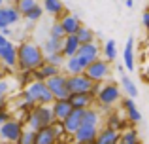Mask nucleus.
Wrapping results in <instances>:
<instances>
[{"label": "nucleus", "instance_id": "19", "mask_svg": "<svg viewBox=\"0 0 149 144\" xmlns=\"http://www.w3.org/2000/svg\"><path fill=\"white\" fill-rule=\"evenodd\" d=\"M57 74H61V67H55V65L44 63L40 68H36V70L32 72V76H34V80L45 81L47 78H51V76H57Z\"/></svg>", "mask_w": 149, "mask_h": 144}, {"label": "nucleus", "instance_id": "21", "mask_svg": "<svg viewBox=\"0 0 149 144\" xmlns=\"http://www.w3.org/2000/svg\"><path fill=\"white\" fill-rule=\"evenodd\" d=\"M61 138L55 135L53 127H45V129H40L36 131V144H57Z\"/></svg>", "mask_w": 149, "mask_h": 144}, {"label": "nucleus", "instance_id": "28", "mask_svg": "<svg viewBox=\"0 0 149 144\" xmlns=\"http://www.w3.org/2000/svg\"><path fill=\"white\" fill-rule=\"evenodd\" d=\"M77 40H79V44H91V42L96 40V34L93 29H89V27H81L79 30H77Z\"/></svg>", "mask_w": 149, "mask_h": 144}, {"label": "nucleus", "instance_id": "40", "mask_svg": "<svg viewBox=\"0 0 149 144\" xmlns=\"http://www.w3.org/2000/svg\"><path fill=\"white\" fill-rule=\"evenodd\" d=\"M117 70H119V74H125V70H127V67H125V65H117Z\"/></svg>", "mask_w": 149, "mask_h": 144}, {"label": "nucleus", "instance_id": "5", "mask_svg": "<svg viewBox=\"0 0 149 144\" xmlns=\"http://www.w3.org/2000/svg\"><path fill=\"white\" fill-rule=\"evenodd\" d=\"M23 131H25V122L21 119L10 118L8 122H4L0 125V137H2L4 144H17L19 138H21Z\"/></svg>", "mask_w": 149, "mask_h": 144}, {"label": "nucleus", "instance_id": "46", "mask_svg": "<svg viewBox=\"0 0 149 144\" xmlns=\"http://www.w3.org/2000/svg\"><path fill=\"white\" fill-rule=\"evenodd\" d=\"M72 144H77V142H72Z\"/></svg>", "mask_w": 149, "mask_h": 144}, {"label": "nucleus", "instance_id": "22", "mask_svg": "<svg viewBox=\"0 0 149 144\" xmlns=\"http://www.w3.org/2000/svg\"><path fill=\"white\" fill-rule=\"evenodd\" d=\"M119 84H121V87H123V91L127 93V95L130 97V99H136V97H138V87H136L134 80H132V78L128 76L127 72H125V74H121Z\"/></svg>", "mask_w": 149, "mask_h": 144}, {"label": "nucleus", "instance_id": "12", "mask_svg": "<svg viewBox=\"0 0 149 144\" xmlns=\"http://www.w3.org/2000/svg\"><path fill=\"white\" fill-rule=\"evenodd\" d=\"M83 112L81 108H74L72 112H70V116L62 122V125H64V131L66 135H70V137H74L76 135V131L81 127V122H83Z\"/></svg>", "mask_w": 149, "mask_h": 144}, {"label": "nucleus", "instance_id": "1", "mask_svg": "<svg viewBox=\"0 0 149 144\" xmlns=\"http://www.w3.org/2000/svg\"><path fill=\"white\" fill-rule=\"evenodd\" d=\"M21 99H23L21 108H26V110H32L36 104H53L55 103V97L51 93V89L47 87V84L40 80H32L29 85H25L21 91Z\"/></svg>", "mask_w": 149, "mask_h": 144}, {"label": "nucleus", "instance_id": "42", "mask_svg": "<svg viewBox=\"0 0 149 144\" xmlns=\"http://www.w3.org/2000/svg\"><path fill=\"white\" fill-rule=\"evenodd\" d=\"M143 76H146V80L149 81V65H147V68H146V72H143Z\"/></svg>", "mask_w": 149, "mask_h": 144}, {"label": "nucleus", "instance_id": "15", "mask_svg": "<svg viewBox=\"0 0 149 144\" xmlns=\"http://www.w3.org/2000/svg\"><path fill=\"white\" fill-rule=\"evenodd\" d=\"M119 137H121V131L102 127L95 138V144H119Z\"/></svg>", "mask_w": 149, "mask_h": 144}, {"label": "nucleus", "instance_id": "6", "mask_svg": "<svg viewBox=\"0 0 149 144\" xmlns=\"http://www.w3.org/2000/svg\"><path fill=\"white\" fill-rule=\"evenodd\" d=\"M85 74L91 78L95 84H104V81H109V76H111V70H109V61L98 57L96 61H93L87 68H85Z\"/></svg>", "mask_w": 149, "mask_h": 144}, {"label": "nucleus", "instance_id": "4", "mask_svg": "<svg viewBox=\"0 0 149 144\" xmlns=\"http://www.w3.org/2000/svg\"><path fill=\"white\" fill-rule=\"evenodd\" d=\"M119 100H121V87L117 84H113V81H104L96 99H95V103L102 110H108V108H111Z\"/></svg>", "mask_w": 149, "mask_h": 144}, {"label": "nucleus", "instance_id": "10", "mask_svg": "<svg viewBox=\"0 0 149 144\" xmlns=\"http://www.w3.org/2000/svg\"><path fill=\"white\" fill-rule=\"evenodd\" d=\"M0 65L10 68V70L17 68V46H15L13 42L8 40L6 44L0 48Z\"/></svg>", "mask_w": 149, "mask_h": 144}, {"label": "nucleus", "instance_id": "33", "mask_svg": "<svg viewBox=\"0 0 149 144\" xmlns=\"http://www.w3.org/2000/svg\"><path fill=\"white\" fill-rule=\"evenodd\" d=\"M64 61H66V57L62 55V51L61 53H51V55H45V63L55 65V67H62Z\"/></svg>", "mask_w": 149, "mask_h": 144}, {"label": "nucleus", "instance_id": "25", "mask_svg": "<svg viewBox=\"0 0 149 144\" xmlns=\"http://www.w3.org/2000/svg\"><path fill=\"white\" fill-rule=\"evenodd\" d=\"M119 144H140V137H138V131L134 129V125L121 131Z\"/></svg>", "mask_w": 149, "mask_h": 144}, {"label": "nucleus", "instance_id": "37", "mask_svg": "<svg viewBox=\"0 0 149 144\" xmlns=\"http://www.w3.org/2000/svg\"><path fill=\"white\" fill-rule=\"evenodd\" d=\"M142 21H143V27H146V29L149 30V8L146 11H143V15H142Z\"/></svg>", "mask_w": 149, "mask_h": 144}, {"label": "nucleus", "instance_id": "44", "mask_svg": "<svg viewBox=\"0 0 149 144\" xmlns=\"http://www.w3.org/2000/svg\"><path fill=\"white\" fill-rule=\"evenodd\" d=\"M57 144H68V142H66V140H62V138H61V140H58Z\"/></svg>", "mask_w": 149, "mask_h": 144}, {"label": "nucleus", "instance_id": "34", "mask_svg": "<svg viewBox=\"0 0 149 144\" xmlns=\"http://www.w3.org/2000/svg\"><path fill=\"white\" fill-rule=\"evenodd\" d=\"M10 93V85L6 80H0V108H6V99Z\"/></svg>", "mask_w": 149, "mask_h": 144}, {"label": "nucleus", "instance_id": "29", "mask_svg": "<svg viewBox=\"0 0 149 144\" xmlns=\"http://www.w3.org/2000/svg\"><path fill=\"white\" fill-rule=\"evenodd\" d=\"M42 15H44V6H42V4H38L36 8H32V10H30L29 13H25L23 17H25L29 23H36V21H40Z\"/></svg>", "mask_w": 149, "mask_h": 144}, {"label": "nucleus", "instance_id": "24", "mask_svg": "<svg viewBox=\"0 0 149 144\" xmlns=\"http://www.w3.org/2000/svg\"><path fill=\"white\" fill-rule=\"evenodd\" d=\"M62 42H64V38H53L49 36L47 40L44 42V46H42V49H44L45 55H51V53H61L62 51Z\"/></svg>", "mask_w": 149, "mask_h": 144}, {"label": "nucleus", "instance_id": "8", "mask_svg": "<svg viewBox=\"0 0 149 144\" xmlns=\"http://www.w3.org/2000/svg\"><path fill=\"white\" fill-rule=\"evenodd\" d=\"M93 87H95V81H93L85 72L68 76V89H70V93H91Z\"/></svg>", "mask_w": 149, "mask_h": 144}, {"label": "nucleus", "instance_id": "17", "mask_svg": "<svg viewBox=\"0 0 149 144\" xmlns=\"http://www.w3.org/2000/svg\"><path fill=\"white\" fill-rule=\"evenodd\" d=\"M61 25H62L66 34H77V30L83 27L81 25V19L74 13H66L64 17H61Z\"/></svg>", "mask_w": 149, "mask_h": 144}, {"label": "nucleus", "instance_id": "43", "mask_svg": "<svg viewBox=\"0 0 149 144\" xmlns=\"http://www.w3.org/2000/svg\"><path fill=\"white\" fill-rule=\"evenodd\" d=\"M2 6H6V0H0V8Z\"/></svg>", "mask_w": 149, "mask_h": 144}, {"label": "nucleus", "instance_id": "30", "mask_svg": "<svg viewBox=\"0 0 149 144\" xmlns=\"http://www.w3.org/2000/svg\"><path fill=\"white\" fill-rule=\"evenodd\" d=\"M15 6H17L19 11H21V15H25V13H29L32 8L38 6V0H17Z\"/></svg>", "mask_w": 149, "mask_h": 144}, {"label": "nucleus", "instance_id": "7", "mask_svg": "<svg viewBox=\"0 0 149 144\" xmlns=\"http://www.w3.org/2000/svg\"><path fill=\"white\" fill-rule=\"evenodd\" d=\"M45 84H47V87L51 89V93H53L55 100L57 99H68L70 97V89H68V76L66 74H57V76H51L45 80Z\"/></svg>", "mask_w": 149, "mask_h": 144}, {"label": "nucleus", "instance_id": "31", "mask_svg": "<svg viewBox=\"0 0 149 144\" xmlns=\"http://www.w3.org/2000/svg\"><path fill=\"white\" fill-rule=\"evenodd\" d=\"M106 127H109V129H115V131H121V129H125V122H123V119H121L117 114H109Z\"/></svg>", "mask_w": 149, "mask_h": 144}, {"label": "nucleus", "instance_id": "2", "mask_svg": "<svg viewBox=\"0 0 149 144\" xmlns=\"http://www.w3.org/2000/svg\"><path fill=\"white\" fill-rule=\"evenodd\" d=\"M44 63H45V53L38 44H34V42H23L21 46H17V68H19V72H23V70L34 72Z\"/></svg>", "mask_w": 149, "mask_h": 144}, {"label": "nucleus", "instance_id": "11", "mask_svg": "<svg viewBox=\"0 0 149 144\" xmlns=\"http://www.w3.org/2000/svg\"><path fill=\"white\" fill-rule=\"evenodd\" d=\"M98 127L96 125H87V123H81V127L76 131V135L72 137L74 142L77 144H87V142H93L96 138V135H98Z\"/></svg>", "mask_w": 149, "mask_h": 144}, {"label": "nucleus", "instance_id": "23", "mask_svg": "<svg viewBox=\"0 0 149 144\" xmlns=\"http://www.w3.org/2000/svg\"><path fill=\"white\" fill-rule=\"evenodd\" d=\"M64 70H66L68 76H74V74H83L85 67L81 65V61L74 55V57H68V59L64 61Z\"/></svg>", "mask_w": 149, "mask_h": 144}, {"label": "nucleus", "instance_id": "26", "mask_svg": "<svg viewBox=\"0 0 149 144\" xmlns=\"http://www.w3.org/2000/svg\"><path fill=\"white\" fill-rule=\"evenodd\" d=\"M44 11H47L49 15H58L64 11V4L62 0H44Z\"/></svg>", "mask_w": 149, "mask_h": 144}, {"label": "nucleus", "instance_id": "13", "mask_svg": "<svg viewBox=\"0 0 149 144\" xmlns=\"http://www.w3.org/2000/svg\"><path fill=\"white\" fill-rule=\"evenodd\" d=\"M121 106H123L125 114H127V119L130 125H136V123L142 122V112L138 110V106L134 104V99H130V97H127V99L121 100Z\"/></svg>", "mask_w": 149, "mask_h": 144}, {"label": "nucleus", "instance_id": "18", "mask_svg": "<svg viewBox=\"0 0 149 144\" xmlns=\"http://www.w3.org/2000/svg\"><path fill=\"white\" fill-rule=\"evenodd\" d=\"M123 63H125V67H127L128 72H132V70L136 68V59H134V38H132V36H128L127 46H125V49H123Z\"/></svg>", "mask_w": 149, "mask_h": 144}, {"label": "nucleus", "instance_id": "3", "mask_svg": "<svg viewBox=\"0 0 149 144\" xmlns=\"http://www.w3.org/2000/svg\"><path fill=\"white\" fill-rule=\"evenodd\" d=\"M53 122H57L53 114V106L51 104H36L32 110H29L25 127H29L32 131H40V129L53 125Z\"/></svg>", "mask_w": 149, "mask_h": 144}, {"label": "nucleus", "instance_id": "45", "mask_svg": "<svg viewBox=\"0 0 149 144\" xmlns=\"http://www.w3.org/2000/svg\"><path fill=\"white\" fill-rule=\"evenodd\" d=\"M0 144H4V142H2V137H0Z\"/></svg>", "mask_w": 149, "mask_h": 144}, {"label": "nucleus", "instance_id": "41", "mask_svg": "<svg viewBox=\"0 0 149 144\" xmlns=\"http://www.w3.org/2000/svg\"><path fill=\"white\" fill-rule=\"evenodd\" d=\"M125 6H127V8H132V6H134V0H125Z\"/></svg>", "mask_w": 149, "mask_h": 144}, {"label": "nucleus", "instance_id": "14", "mask_svg": "<svg viewBox=\"0 0 149 144\" xmlns=\"http://www.w3.org/2000/svg\"><path fill=\"white\" fill-rule=\"evenodd\" d=\"M51 106H53V114H55V119H57V122H64L70 116V112L74 110L72 103H70L68 99H57Z\"/></svg>", "mask_w": 149, "mask_h": 144}, {"label": "nucleus", "instance_id": "16", "mask_svg": "<svg viewBox=\"0 0 149 144\" xmlns=\"http://www.w3.org/2000/svg\"><path fill=\"white\" fill-rule=\"evenodd\" d=\"M68 100L72 103L74 108H81V110H87L93 106L95 99L91 97V93H70Z\"/></svg>", "mask_w": 149, "mask_h": 144}, {"label": "nucleus", "instance_id": "27", "mask_svg": "<svg viewBox=\"0 0 149 144\" xmlns=\"http://www.w3.org/2000/svg\"><path fill=\"white\" fill-rule=\"evenodd\" d=\"M102 53H104V59L109 61V63L117 59V46H115V40H113V38H109V40L102 46Z\"/></svg>", "mask_w": 149, "mask_h": 144}, {"label": "nucleus", "instance_id": "36", "mask_svg": "<svg viewBox=\"0 0 149 144\" xmlns=\"http://www.w3.org/2000/svg\"><path fill=\"white\" fill-rule=\"evenodd\" d=\"M10 118H11V116H10V112H8L6 108H0V125H2L4 122H8Z\"/></svg>", "mask_w": 149, "mask_h": 144}, {"label": "nucleus", "instance_id": "20", "mask_svg": "<svg viewBox=\"0 0 149 144\" xmlns=\"http://www.w3.org/2000/svg\"><path fill=\"white\" fill-rule=\"evenodd\" d=\"M79 40H77L76 34H66L64 36V42H62V55L68 59V57H74L79 49Z\"/></svg>", "mask_w": 149, "mask_h": 144}, {"label": "nucleus", "instance_id": "38", "mask_svg": "<svg viewBox=\"0 0 149 144\" xmlns=\"http://www.w3.org/2000/svg\"><path fill=\"white\" fill-rule=\"evenodd\" d=\"M0 32H2V34H4V36H6V38H8V36H11V34H13V30H11V29H10V27H6V29H2V30H0Z\"/></svg>", "mask_w": 149, "mask_h": 144}, {"label": "nucleus", "instance_id": "9", "mask_svg": "<svg viewBox=\"0 0 149 144\" xmlns=\"http://www.w3.org/2000/svg\"><path fill=\"white\" fill-rule=\"evenodd\" d=\"M100 51H102V49H100V46L96 44V42H91V44H81L79 49H77V53H76V57L81 61V65L87 68L93 61H96L100 57Z\"/></svg>", "mask_w": 149, "mask_h": 144}, {"label": "nucleus", "instance_id": "39", "mask_svg": "<svg viewBox=\"0 0 149 144\" xmlns=\"http://www.w3.org/2000/svg\"><path fill=\"white\" fill-rule=\"evenodd\" d=\"M6 42H8V38H6V36H4V34H2V32H0V48H2V46H4V44H6Z\"/></svg>", "mask_w": 149, "mask_h": 144}, {"label": "nucleus", "instance_id": "32", "mask_svg": "<svg viewBox=\"0 0 149 144\" xmlns=\"http://www.w3.org/2000/svg\"><path fill=\"white\" fill-rule=\"evenodd\" d=\"M17 144H36V131L25 127V131H23V135H21Z\"/></svg>", "mask_w": 149, "mask_h": 144}, {"label": "nucleus", "instance_id": "35", "mask_svg": "<svg viewBox=\"0 0 149 144\" xmlns=\"http://www.w3.org/2000/svg\"><path fill=\"white\" fill-rule=\"evenodd\" d=\"M49 36H53V38H61V40L66 36V32H64V29H62L61 21H57L53 27H51V30H49Z\"/></svg>", "mask_w": 149, "mask_h": 144}]
</instances>
